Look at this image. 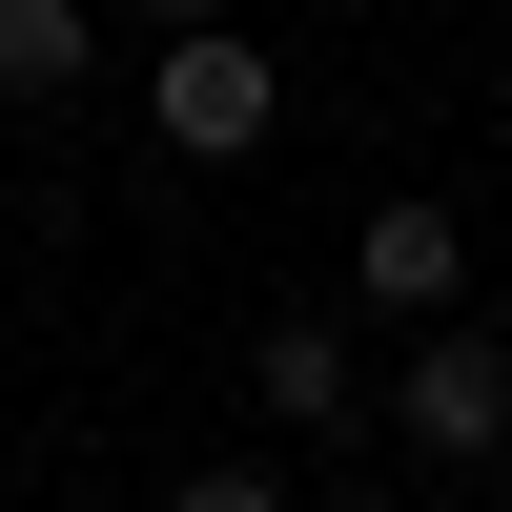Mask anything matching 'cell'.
Listing matches in <instances>:
<instances>
[{
    "mask_svg": "<svg viewBox=\"0 0 512 512\" xmlns=\"http://www.w3.org/2000/svg\"><path fill=\"white\" fill-rule=\"evenodd\" d=\"M144 103H164V144H185V164H246V144L287 123V62H267V41H226V21H185Z\"/></svg>",
    "mask_w": 512,
    "mask_h": 512,
    "instance_id": "obj_1",
    "label": "cell"
},
{
    "mask_svg": "<svg viewBox=\"0 0 512 512\" xmlns=\"http://www.w3.org/2000/svg\"><path fill=\"white\" fill-rule=\"evenodd\" d=\"M390 410H410V451H431V472H492V451H512V328H431Z\"/></svg>",
    "mask_w": 512,
    "mask_h": 512,
    "instance_id": "obj_3",
    "label": "cell"
},
{
    "mask_svg": "<svg viewBox=\"0 0 512 512\" xmlns=\"http://www.w3.org/2000/svg\"><path fill=\"white\" fill-rule=\"evenodd\" d=\"M492 308H512V226H492Z\"/></svg>",
    "mask_w": 512,
    "mask_h": 512,
    "instance_id": "obj_7",
    "label": "cell"
},
{
    "mask_svg": "<svg viewBox=\"0 0 512 512\" xmlns=\"http://www.w3.org/2000/svg\"><path fill=\"white\" fill-rule=\"evenodd\" d=\"M164 512H287V492H267V472H185Z\"/></svg>",
    "mask_w": 512,
    "mask_h": 512,
    "instance_id": "obj_6",
    "label": "cell"
},
{
    "mask_svg": "<svg viewBox=\"0 0 512 512\" xmlns=\"http://www.w3.org/2000/svg\"><path fill=\"white\" fill-rule=\"evenodd\" d=\"M82 82V0H0V103H62Z\"/></svg>",
    "mask_w": 512,
    "mask_h": 512,
    "instance_id": "obj_5",
    "label": "cell"
},
{
    "mask_svg": "<svg viewBox=\"0 0 512 512\" xmlns=\"http://www.w3.org/2000/svg\"><path fill=\"white\" fill-rule=\"evenodd\" d=\"M246 390H267L287 431H349V410H369V369H349V328H267V349H246Z\"/></svg>",
    "mask_w": 512,
    "mask_h": 512,
    "instance_id": "obj_4",
    "label": "cell"
},
{
    "mask_svg": "<svg viewBox=\"0 0 512 512\" xmlns=\"http://www.w3.org/2000/svg\"><path fill=\"white\" fill-rule=\"evenodd\" d=\"M472 267H492V246H472V226H451V205H431V185H390V205H369V246H349V287H369V308H390V328H410V349H431V328H451V308H472Z\"/></svg>",
    "mask_w": 512,
    "mask_h": 512,
    "instance_id": "obj_2",
    "label": "cell"
}]
</instances>
